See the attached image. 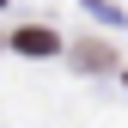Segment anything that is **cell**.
Returning a JSON list of instances; mask_svg holds the SVG:
<instances>
[{"label": "cell", "instance_id": "7a4b0ae2", "mask_svg": "<svg viewBox=\"0 0 128 128\" xmlns=\"http://www.w3.org/2000/svg\"><path fill=\"white\" fill-rule=\"evenodd\" d=\"M73 61H79V67H92V73H98V67H110L116 55H110L104 43H79V49H73Z\"/></svg>", "mask_w": 128, "mask_h": 128}, {"label": "cell", "instance_id": "6da1fadb", "mask_svg": "<svg viewBox=\"0 0 128 128\" xmlns=\"http://www.w3.org/2000/svg\"><path fill=\"white\" fill-rule=\"evenodd\" d=\"M12 49H18V55H55V30H43V24H24L18 37H12Z\"/></svg>", "mask_w": 128, "mask_h": 128}]
</instances>
